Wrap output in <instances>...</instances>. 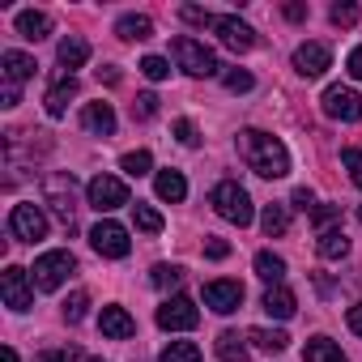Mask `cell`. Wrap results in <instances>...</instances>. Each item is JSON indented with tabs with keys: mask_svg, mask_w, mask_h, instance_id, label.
Instances as JSON below:
<instances>
[{
	"mask_svg": "<svg viewBox=\"0 0 362 362\" xmlns=\"http://www.w3.org/2000/svg\"><path fill=\"white\" fill-rule=\"evenodd\" d=\"M239 158L260 175V179H286L290 175V153L277 136L260 132V128H243L239 132Z\"/></svg>",
	"mask_w": 362,
	"mask_h": 362,
	"instance_id": "obj_1",
	"label": "cell"
},
{
	"mask_svg": "<svg viewBox=\"0 0 362 362\" xmlns=\"http://www.w3.org/2000/svg\"><path fill=\"white\" fill-rule=\"evenodd\" d=\"M170 56H175V64L184 69L188 77H218V73H222L218 56H214V52H209L205 43L188 39V35H179V39L170 43Z\"/></svg>",
	"mask_w": 362,
	"mask_h": 362,
	"instance_id": "obj_2",
	"label": "cell"
},
{
	"mask_svg": "<svg viewBox=\"0 0 362 362\" xmlns=\"http://www.w3.org/2000/svg\"><path fill=\"white\" fill-rule=\"evenodd\" d=\"M209 205L218 209V218H226V222H235V226H247V222L256 218L252 197L235 184V179H222V184L214 188V197H209Z\"/></svg>",
	"mask_w": 362,
	"mask_h": 362,
	"instance_id": "obj_3",
	"label": "cell"
},
{
	"mask_svg": "<svg viewBox=\"0 0 362 362\" xmlns=\"http://www.w3.org/2000/svg\"><path fill=\"white\" fill-rule=\"evenodd\" d=\"M73 269H77L73 252H64V247H60V252H43V256L35 260V286H39V290H60Z\"/></svg>",
	"mask_w": 362,
	"mask_h": 362,
	"instance_id": "obj_4",
	"label": "cell"
},
{
	"mask_svg": "<svg viewBox=\"0 0 362 362\" xmlns=\"http://www.w3.org/2000/svg\"><path fill=\"white\" fill-rule=\"evenodd\" d=\"M0 294H5V307L9 311H30L35 307V277L18 264H9L0 273Z\"/></svg>",
	"mask_w": 362,
	"mask_h": 362,
	"instance_id": "obj_5",
	"label": "cell"
},
{
	"mask_svg": "<svg viewBox=\"0 0 362 362\" xmlns=\"http://www.w3.org/2000/svg\"><path fill=\"white\" fill-rule=\"evenodd\" d=\"M197 324H201V311H197V303L184 298V294H175V298H166V303L158 307V328H166V332H188V328H197Z\"/></svg>",
	"mask_w": 362,
	"mask_h": 362,
	"instance_id": "obj_6",
	"label": "cell"
},
{
	"mask_svg": "<svg viewBox=\"0 0 362 362\" xmlns=\"http://www.w3.org/2000/svg\"><path fill=\"white\" fill-rule=\"evenodd\" d=\"M86 192H90V205L98 214H111V209L128 205V184H124V179H115V175H94Z\"/></svg>",
	"mask_w": 362,
	"mask_h": 362,
	"instance_id": "obj_7",
	"label": "cell"
},
{
	"mask_svg": "<svg viewBox=\"0 0 362 362\" xmlns=\"http://www.w3.org/2000/svg\"><path fill=\"white\" fill-rule=\"evenodd\" d=\"M90 243H94V252L98 256H107V260H124L128 256V247H132V239H128V230L119 226V222H98L94 230H90Z\"/></svg>",
	"mask_w": 362,
	"mask_h": 362,
	"instance_id": "obj_8",
	"label": "cell"
},
{
	"mask_svg": "<svg viewBox=\"0 0 362 362\" xmlns=\"http://www.w3.org/2000/svg\"><path fill=\"white\" fill-rule=\"evenodd\" d=\"M324 115H332L341 124H358L362 119V94L349 86H328L324 90Z\"/></svg>",
	"mask_w": 362,
	"mask_h": 362,
	"instance_id": "obj_9",
	"label": "cell"
},
{
	"mask_svg": "<svg viewBox=\"0 0 362 362\" xmlns=\"http://www.w3.org/2000/svg\"><path fill=\"white\" fill-rule=\"evenodd\" d=\"M9 230H13V239H22V243H39L43 235H47V218H43V209L39 205H13V214H9Z\"/></svg>",
	"mask_w": 362,
	"mask_h": 362,
	"instance_id": "obj_10",
	"label": "cell"
},
{
	"mask_svg": "<svg viewBox=\"0 0 362 362\" xmlns=\"http://www.w3.org/2000/svg\"><path fill=\"white\" fill-rule=\"evenodd\" d=\"M43 197H47V205L56 209V218L73 230V175H47L43 179Z\"/></svg>",
	"mask_w": 362,
	"mask_h": 362,
	"instance_id": "obj_11",
	"label": "cell"
},
{
	"mask_svg": "<svg viewBox=\"0 0 362 362\" xmlns=\"http://www.w3.org/2000/svg\"><path fill=\"white\" fill-rule=\"evenodd\" d=\"M214 35H218L230 52H252V47H256V30H252L247 22H239L235 13H222V18L214 22Z\"/></svg>",
	"mask_w": 362,
	"mask_h": 362,
	"instance_id": "obj_12",
	"label": "cell"
},
{
	"mask_svg": "<svg viewBox=\"0 0 362 362\" xmlns=\"http://www.w3.org/2000/svg\"><path fill=\"white\" fill-rule=\"evenodd\" d=\"M328 64H332L328 43H303V47L294 52V69H298V77H307V81L324 77V73H328Z\"/></svg>",
	"mask_w": 362,
	"mask_h": 362,
	"instance_id": "obj_13",
	"label": "cell"
},
{
	"mask_svg": "<svg viewBox=\"0 0 362 362\" xmlns=\"http://www.w3.org/2000/svg\"><path fill=\"white\" fill-rule=\"evenodd\" d=\"M205 307H214L218 315H230L243 307V286L239 281H209L205 286Z\"/></svg>",
	"mask_w": 362,
	"mask_h": 362,
	"instance_id": "obj_14",
	"label": "cell"
},
{
	"mask_svg": "<svg viewBox=\"0 0 362 362\" xmlns=\"http://www.w3.org/2000/svg\"><path fill=\"white\" fill-rule=\"evenodd\" d=\"M35 56H26V52H5L0 56V77H5V86H18L22 90V81H30L35 77Z\"/></svg>",
	"mask_w": 362,
	"mask_h": 362,
	"instance_id": "obj_15",
	"label": "cell"
},
{
	"mask_svg": "<svg viewBox=\"0 0 362 362\" xmlns=\"http://www.w3.org/2000/svg\"><path fill=\"white\" fill-rule=\"evenodd\" d=\"M69 98H77V77H73V73H60V77L52 81V90H47V98H43V107H47V115H52V119H60V115L69 111Z\"/></svg>",
	"mask_w": 362,
	"mask_h": 362,
	"instance_id": "obj_16",
	"label": "cell"
},
{
	"mask_svg": "<svg viewBox=\"0 0 362 362\" xmlns=\"http://www.w3.org/2000/svg\"><path fill=\"white\" fill-rule=\"evenodd\" d=\"M98 328H103V337H111V341H128V337L136 332V320H132L124 307H103Z\"/></svg>",
	"mask_w": 362,
	"mask_h": 362,
	"instance_id": "obj_17",
	"label": "cell"
},
{
	"mask_svg": "<svg viewBox=\"0 0 362 362\" xmlns=\"http://www.w3.org/2000/svg\"><path fill=\"white\" fill-rule=\"evenodd\" d=\"M81 124H86V132H94V136H111V132H115V111H111V103H86V107H81Z\"/></svg>",
	"mask_w": 362,
	"mask_h": 362,
	"instance_id": "obj_18",
	"label": "cell"
},
{
	"mask_svg": "<svg viewBox=\"0 0 362 362\" xmlns=\"http://www.w3.org/2000/svg\"><path fill=\"white\" fill-rule=\"evenodd\" d=\"M153 192L162 197V201H170V205H179L188 197V179L179 175V170H158V179H153Z\"/></svg>",
	"mask_w": 362,
	"mask_h": 362,
	"instance_id": "obj_19",
	"label": "cell"
},
{
	"mask_svg": "<svg viewBox=\"0 0 362 362\" xmlns=\"http://www.w3.org/2000/svg\"><path fill=\"white\" fill-rule=\"evenodd\" d=\"M18 35L30 39V43H39V39L52 35V18L39 13V9H22V13H18Z\"/></svg>",
	"mask_w": 362,
	"mask_h": 362,
	"instance_id": "obj_20",
	"label": "cell"
},
{
	"mask_svg": "<svg viewBox=\"0 0 362 362\" xmlns=\"http://www.w3.org/2000/svg\"><path fill=\"white\" fill-rule=\"evenodd\" d=\"M315 252H320L324 260H345V256H349V239H345V230H341V226H328V230H320V239H315Z\"/></svg>",
	"mask_w": 362,
	"mask_h": 362,
	"instance_id": "obj_21",
	"label": "cell"
},
{
	"mask_svg": "<svg viewBox=\"0 0 362 362\" xmlns=\"http://www.w3.org/2000/svg\"><path fill=\"white\" fill-rule=\"evenodd\" d=\"M56 60L64 64V73H69V69H81V64L90 60V43H86V39H77V35H69V39H60Z\"/></svg>",
	"mask_w": 362,
	"mask_h": 362,
	"instance_id": "obj_22",
	"label": "cell"
},
{
	"mask_svg": "<svg viewBox=\"0 0 362 362\" xmlns=\"http://www.w3.org/2000/svg\"><path fill=\"white\" fill-rule=\"evenodd\" d=\"M260 307H264L269 315H277V320H290L298 303H294V294H290L286 286H269V290H264V298H260Z\"/></svg>",
	"mask_w": 362,
	"mask_h": 362,
	"instance_id": "obj_23",
	"label": "cell"
},
{
	"mask_svg": "<svg viewBox=\"0 0 362 362\" xmlns=\"http://www.w3.org/2000/svg\"><path fill=\"white\" fill-rule=\"evenodd\" d=\"M115 35H119V39H128V43H141V39H149V35H153V22H149L145 13H124V18L115 22Z\"/></svg>",
	"mask_w": 362,
	"mask_h": 362,
	"instance_id": "obj_24",
	"label": "cell"
},
{
	"mask_svg": "<svg viewBox=\"0 0 362 362\" xmlns=\"http://www.w3.org/2000/svg\"><path fill=\"white\" fill-rule=\"evenodd\" d=\"M303 362H345V349L328 337H311L303 349Z\"/></svg>",
	"mask_w": 362,
	"mask_h": 362,
	"instance_id": "obj_25",
	"label": "cell"
},
{
	"mask_svg": "<svg viewBox=\"0 0 362 362\" xmlns=\"http://www.w3.org/2000/svg\"><path fill=\"white\" fill-rule=\"evenodd\" d=\"M218 358L222 362H247V337H239V332H222L218 337Z\"/></svg>",
	"mask_w": 362,
	"mask_h": 362,
	"instance_id": "obj_26",
	"label": "cell"
},
{
	"mask_svg": "<svg viewBox=\"0 0 362 362\" xmlns=\"http://www.w3.org/2000/svg\"><path fill=\"white\" fill-rule=\"evenodd\" d=\"M260 226H264V235H269V239H281V235L290 230V214H286V205H264Z\"/></svg>",
	"mask_w": 362,
	"mask_h": 362,
	"instance_id": "obj_27",
	"label": "cell"
},
{
	"mask_svg": "<svg viewBox=\"0 0 362 362\" xmlns=\"http://www.w3.org/2000/svg\"><path fill=\"white\" fill-rule=\"evenodd\" d=\"M256 273H260L269 286H281V281H286V260L273 256V252H256Z\"/></svg>",
	"mask_w": 362,
	"mask_h": 362,
	"instance_id": "obj_28",
	"label": "cell"
},
{
	"mask_svg": "<svg viewBox=\"0 0 362 362\" xmlns=\"http://www.w3.org/2000/svg\"><path fill=\"white\" fill-rule=\"evenodd\" d=\"M247 341H252V345H260V349H269V354H281V349L290 345V337H286L281 328H252V332H247Z\"/></svg>",
	"mask_w": 362,
	"mask_h": 362,
	"instance_id": "obj_29",
	"label": "cell"
},
{
	"mask_svg": "<svg viewBox=\"0 0 362 362\" xmlns=\"http://www.w3.org/2000/svg\"><path fill=\"white\" fill-rule=\"evenodd\" d=\"M149 166H153V153H149V149H132V153H124V158H119V170H124L128 179L149 175Z\"/></svg>",
	"mask_w": 362,
	"mask_h": 362,
	"instance_id": "obj_30",
	"label": "cell"
},
{
	"mask_svg": "<svg viewBox=\"0 0 362 362\" xmlns=\"http://www.w3.org/2000/svg\"><path fill=\"white\" fill-rule=\"evenodd\" d=\"M158 362H201V349H197L192 341H170Z\"/></svg>",
	"mask_w": 362,
	"mask_h": 362,
	"instance_id": "obj_31",
	"label": "cell"
},
{
	"mask_svg": "<svg viewBox=\"0 0 362 362\" xmlns=\"http://www.w3.org/2000/svg\"><path fill=\"white\" fill-rule=\"evenodd\" d=\"M132 222H136V230H145V235H158L162 230V214L158 209H149V205H132Z\"/></svg>",
	"mask_w": 362,
	"mask_h": 362,
	"instance_id": "obj_32",
	"label": "cell"
},
{
	"mask_svg": "<svg viewBox=\"0 0 362 362\" xmlns=\"http://www.w3.org/2000/svg\"><path fill=\"white\" fill-rule=\"evenodd\" d=\"M179 281H184V269L179 264H153V286L158 290H175Z\"/></svg>",
	"mask_w": 362,
	"mask_h": 362,
	"instance_id": "obj_33",
	"label": "cell"
},
{
	"mask_svg": "<svg viewBox=\"0 0 362 362\" xmlns=\"http://www.w3.org/2000/svg\"><path fill=\"white\" fill-rule=\"evenodd\" d=\"M86 307H90V294H86V290H73L69 303H64V320H69V324H81V320H86Z\"/></svg>",
	"mask_w": 362,
	"mask_h": 362,
	"instance_id": "obj_34",
	"label": "cell"
},
{
	"mask_svg": "<svg viewBox=\"0 0 362 362\" xmlns=\"http://www.w3.org/2000/svg\"><path fill=\"white\" fill-rule=\"evenodd\" d=\"M141 73H145L149 81H162V77H170V60H162V56H145V60H141Z\"/></svg>",
	"mask_w": 362,
	"mask_h": 362,
	"instance_id": "obj_35",
	"label": "cell"
},
{
	"mask_svg": "<svg viewBox=\"0 0 362 362\" xmlns=\"http://www.w3.org/2000/svg\"><path fill=\"white\" fill-rule=\"evenodd\" d=\"M328 18H332V26H341V30H349V26L358 22V9L349 5V0H341V5H332V13H328Z\"/></svg>",
	"mask_w": 362,
	"mask_h": 362,
	"instance_id": "obj_36",
	"label": "cell"
},
{
	"mask_svg": "<svg viewBox=\"0 0 362 362\" xmlns=\"http://www.w3.org/2000/svg\"><path fill=\"white\" fill-rule=\"evenodd\" d=\"M222 81H226V90H230V94H247V90L256 86V81H252V73H243V69H230Z\"/></svg>",
	"mask_w": 362,
	"mask_h": 362,
	"instance_id": "obj_37",
	"label": "cell"
},
{
	"mask_svg": "<svg viewBox=\"0 0 362 362\" xmlns=\"http://www.w3.org/2000/svg\"><path fill=\"white\" fill-rule=\"evenodd\" d=\"M35 362H81V349H77V345H64V349H43Z\"/></svg>",
	"mask_w": 362,
	"mask_h": 362,
	"instance_id": "obj_38",
	"label": "cell"
},
{
	"mask_svg": "<svg viewBox=\"0 0 362 362\" xmlns=\"http://www.w3.org/2000/svg\"><path fill=\"white\" fill-rule=\"evenodd\" d=\"M337 218H341V205H315V209H311V222H315L320 230H328Z\"/></svg>",
	"mask_w": 362,
	"mask_h": 362,
	"instance_id": "obj_39",
	"label": "cell"
},
{
	"mask_svg": "<svg viewBox=\"0 0 362 362\" xmlns=\"http://www.w3.org/2000/svg\"><path fill=\"white\" fill-rule=\"evenodd\" d=\"M341 162H345V170H349V179L362 188V149H345L341 153Z\"/></svg>",
	"mask_w": 362,
	"mask_h": 362,
	"instance_id": "obj_40",
	"label": "cell"
},
{
	"mask_svg": "<svg viewBox=\"0 0 362 362\" xmlns=\"http://www.w3.org/2000/svg\"><path fill=\"white\" fill-rule=\"evenodd\" d=\"M179 13H184V22H192V26H209V30H214V22H218L209 9H197V5H184Z\"/></svg>",
	"mask_w": 362,
	"mask_h": 362,
	"instance_id": "obj_41",
	"label": "cell"
},
{
	"mask_svg": "<svg viewBox=\"0 0 362 362\" xmlns=\"http://www.w3.org/2000/svg\"><path fill=\"white\" fill-rule=\"evenodd\" d=\"M175 136H179V145H201V136H197V124L192 119H175Z\"/></svg>",
	"mask_w": 362,
	"mask_h": 362,
	"instance_id": "obj_42",
	"label": "cell"
},
{
	"mask_svg": "<svg viewBox=\"0 0 362 362\" xmlns=\"http://www.w3.org/2000/svg\"><path fill=\"white\" fill-rule=\"evenodd\" d=\"M132 111H136L141 119H149V115H158V94H141V98L132 103Z\"/></svg>",
	"mask_w": 362,
	"mask_h": 362,
	"instance_id": "obj_43",
	"label": "cell"
},
{
	"mask_svg": "<svg viewBox=\"0 0 362 362\" xmlns=\"http://www.w3.org/2000/svg\"><path fill=\"white\" fill-rule=\"evenodd\" d=\"M294 205H298L303 214H311V209H315V197H311L307 188H294Z\"/></svg>",
	"mask_w": 362,
	"mask_h": 362,
	"instance_id": "obj_44",
	"label": "cell"
},
{
	"mask_svg": "<svg viewBox=\"0 0 362 362\" xmlns=\"http://www.w3.org/2000/svg\"><path fill=\"white\" fill-rule=\"evenodd\" d=\"M205 252H209L214 260H226V256H230V243H222V239H209V243H205Z\"/></svg>",
	"mask_w": 362,
	"mask_h": 362,
	"instance_id": "obj_45",
	"label": "cell"
},
{
	"mask_svg": "<svg viewBox=\"0 0 362 362\" xmlns=\"http://www.w3.org/2000/svg\"><path fill=\"white\" fill-rule=\"evenodd\" d=\"M345 69H349V77H358V81H362V47H354V52H349Z\"/></svg>",
	"mask_w": 362,
	"mask_h": 362,
	"instance_id": "obj_46",
	"label": "cell"
},
{
	"mask_svg": "<svg viewBox=\"0 0 362 362\" xmlns=\"http://www.w3.org/2000/svg\"><path fill=\"white\" fill-rule=\"evenodd\" d=\"M345 320H349V328L362 337V303H358V307H349V311H345Z\"/></svg>",
	"mask_w": 362,
	"mask_h": 362,
	"instance_id": "obj_47",
	"label": "cell"
},
{
	"mask_svg": "<svg viewBox=\"0 0 362 362\" xmlns=\"http://www.w3.org/2000/svg\"><path fill=\"white\" fill-rule=\"evenodd\" d=\"M286 18H290V22H303V18H307V5H286Z\"/></svg>",
	"mask_w": 362,
	"mask_h": 362,
	"instance_id": "obj_48",
	"label": "cell"
},
{
	"mask_svg": "<svg viewBox=\"0 0 362 362\" xmlns=\"http://www.w3.org/2000/svg\"><path fill=\"white\" fill-rule=\"evenodd\" d=\"M0 362H18V349H13V345H5V349H0Z\"/></svg>",
	"mask_w": 362,
	"mask_h": 362,
	"instance_id": "obj_49",
	"label": "cell"
},
{
	"mask_svg": "<svg viewBox=\"0 0 362 362\" xmlns=\"http://www.w3.org/2000/svg\"><path fill=\"white\" fill-rule=\"evenodd\" d=\"M358 222H362V209H358Z\"/></svg>",
	"mask_w": 362,
	"mask_h": 362,
	"instance_id": "obj_50",
	"label": "cell"
},
{
	"mask_svg": "<svg viewBox=\"0 0 362 362\" xmlns=\"http://www.w3.org/2000/svg\"><path fill=\"white\" fill-rule=\"evenodd\" d=\"M94 362H103V358H94Z\"/></svg>",
	"mask_w": 362,
	"mask_h": 362,
	"instance_id": "obj_51",
	"label": "cell"
}]
</instances>
